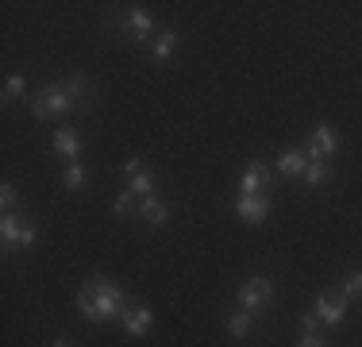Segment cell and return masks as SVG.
Wrapping results in <instances>:
<instances>
[{
	"label": "cell",
	"instance_id": "8fae6325",
	"mask_svg": "<svg viewBox=\"0 0 362 347\" xmlns=\"http://www.w3.org/2000/svg\"><path fill=\"white\" fill-rule=\"evenodd\" d=\"M54 151L62 154L66 162L81 159V139H77V127H58V132H54Z\"/></svg>",
	"mask_w": 362,
	"mask_h": 347
},
{
	"label": "cell",
	"instance_id": "4fadbf2b",
	"mask_svg": "<svg viewBox=\"0 0 362 347\" xmlns=\"http://www.w3.org/2000/svg\"><path fill=\"white\" fill-rule=\"evenodd\" d=\"M139 216H143L146 224H166L170 205L162 201V197H146V201H139Z\"/></svg>",
	"mask_w": 362,
	"mask_h": 347
},
{
	"label": "cell",
	"instance_id": "d4e9b609",
	"mask_svg": "<svg viewBox=\"0 0 362 347\" xmlns=\"http://www.w3.org/2000/svg\"><path fill=\"white\" fill-rule=\"evenodd\" d=\"M0 201H4V212H12V201H16V186H12V181L0 186Z\"/></svg>",
	"mask_w": 362,
	"mask_h": 347
},
{
	"label": "cell",
	"instance_id": "e0dca14e",
	"mask_svg": "<svg viewBox=\"0 0 362 347\" xmlns=\"http://www.w3.org/2000/svg\"><path fill=\"white\" fill-rule=\"evenodd\" d=\"M62 89L70 93V97H74L77 104H81V101H85V93L93 89V81H89V77H85V74H70V77H66V81H62Z\"/></svg>",
	"mask_w": 362,
	"mask_h": 347
},
{
	"label": "cell",
	"instance_id": "5bb4252c",
	"mask_svg": "<svg viewBox=\"0 0 362 347\" xmlns=\"http://www.w3.org/2000/svg\"><path fill=\"white\" fill-rule=\"evenodd\" d=\"M174 47H177V35L174 31H158V35H154V42H151L154 62H166V58L174 55Z\"/></svg>",
	"mask_w": 362,
	"mask_h": 347
},
{
	"label": "cell",
	"instance_id": "3957f363",
	"mask_svg": "<svg viewBox=\"0 0 362 347\" xmlns=\"http://www.w3.org/2000/svg\"><path fill=\"white\" fill-rule=\"evenodd\" d=\"M35 224L28 220L23 212H4V220H0V239H4V247H31L35 243Z\"/></svg>",
	"mask_w": 362,
	"mask_h": 347
},
{
	"label": "cell",
	"instance_id": "d6986e66",
	"mask_svg": "<svg viewBox=\"0 0 362 347\" xmlns=\"http://www.w3.org/2000/svg\"><path fill=\"white\" fill-rule=\"evenodd\" d=\"M85 178H89V174H85L81 162H70V166H66V174H62V186L74 193V189H81V186H85Z\"/></svg>",
	"mask_w": 362,
	"mask_h": 347
},
{
	"label": "cell",
	"instance_id": "8992f818",
	"mask_svg": "<svg viewBox=\"0 0 362 347\" xmlns=\"http://www.w3.org/2000/svg\"><path fill=\"white\" fill-rule=\"evenodd\" d=\"M235 212L243 216L247 224H262L266 216H270V197H266V193H239Z\"/></svg>",
	"mask_w": 362,
	"mask_h": 347
},
{
	"label": "cell",
	"instance_id": "603a6c76",
	"mask_svg": "<svg viewBox=\"0 0 362 347\" xmlns=\"http://www.w3.org/2000/svg\"><path fill=\"white\" fill-rule=\"evenodd\" d=\"M23 89H28V81H23V77H8V81H4V97H20Z\"/></svg>",
	"mask_w": 362,
	"mask_h": 347
},
{
	"label": "cell",
	"instance_id": "277c9868",
	"mask_svg": "<svg viewBox=\"0 0 362 347\" xmlns=\"http://www.w3.org/2000/svg\"><path fill=\"white\" fill-rule=\"evenodd\" d=\"M270 301H274V282L270 278H247V282L239 285V309L258 312L262 305H270Z\"/></svg>",
	"mask_w": 362,
	"mask_h": 347
},
{
	"label": "cell",
	"instance_id": "83f0119b",
	"mask_svg": "<svg viewBox=\"0 0 362 347\" xmlns=\"http://www.w3.org/2000/svg\"><path fill=\"white\" fill-rule=\"evenodd\" d=\"M54 347H70V343H66V340H58V343H54Z\"/></svg>",
	"mask_w": 362,
	"mask_h": 347
},
{
	"label": "cell",
	"instance_id": "9a60e30c",
	"mask_svg": "<svg viewBox=\"0 0 362 347\" xmlns=\"http://www.w3.org/2000/svg\"><path fill=\"white\" fill-rule=\"evenodd\" d=\"M127 189H132V193L139 197V201H146V197H154V174H151V170H139L132 181H127Z\"/></svg>",
	"mask_w": 362,
	"mask_h": 347
},
{
	"label": "cell",
	"instance_id": "ffe728a7",
	"mask_svg": "<svg viewBox=\"0 0 362 347\" xmlns=\"http://www.w3.org/2000/svg\"><path fill=\"white\" fill-rule=\"evenodd\" d=\"M327 162H308V170H305V181L308 186H320V181H327Z\"/></svg>",
	"mask_w": 362,
	"mask_h": 347
},
{
	"label": "cell",
	"instance_id": "30bf717a",
	"mask_svg": "<svg viewBox=\"0 0 362 347\" xmlns=\"http://www.w3.org/2000/svg\"><path fill=\"white\" fill-rule=\"evenodd\" d=\"M127 35H132L135 42H146L154 35V16L146 12V8H132V12H127Z\"/></svg>",
	"mask_w": 362,
	"mask_h": 347
},
{
	"label": "cell",
	"instance_id": "7402d4cb",
	"mask_svg": "<svg viewBox=\"0 0 362 347\" xmlns=\"http://www.w3.org/2000/svg\"><path fill=\"white\" fill-rule=\"evenodd\" d=\"M362 293V274H347V282H343V297H355Z\"/></svg>",
	"mask_w": 362,
	"mask_h": 347
},
{
	"label": "cell",
	"instance_id": "7c38bea8",
	"mask_svg": "<svg viewBox=\"0 0 362 347\" xmlns=\"http://www.w3.org/2000/svg\"><path fill=\"white\" fill-rule=\"evenodd\" d=\"M305 170H308V154H300L297 147H289L278 159V174H286V178H297V174H305Z\"/></svg>",
	"mask_w": 362,
	"mask_h": 347
},
{
	"label": "cell",
	"instance_id": "5b68a950",
	"mask_svg": "<svg viewBox=\"0 0 362 347\" xmlns=\"http://www.w3.org/2000/svg\"><path fill=\"white\" fill-rule=\"evenodd\" d=\"M335 151H339V132L320 124L313 132V139H308V162H324V159H332Z\"/></svg>",
	"mask_w": 362,
	"mask_h": 347
},
{
	"label": "cell",
	"instance_id": "484cf974",
	"mask_svg": "<svg viewBox=\"0 0 362 347\" xmlns=\"http://www.w3.org/2000/svg\"><path fill=\"white\" fill-rule=\"evenodd\" d=\"M139 170H143V159H139V154H132V159L124 162V174H127V178H135Z\"/></svg>",
	"mask_w": 362,
	"mask_h": 347
},
{
	"label": "cell",
	"instance_id": "52a82bcc",
	"mask_svg": "<svg viewBox=\"0 0 362 347\" xmlns=\"http://www.w3.org/2000/svg\"><path fill=\"white\" fill-rule=\"evenodd\" d=\"M316 317H320V324H327V328H335V324H343V320H347V297H343V293H339V297H327V293H324V297H316Z\"/></svg>",
	"mask_w": 362,
	"mask_h": 347
},
{
	"label": "cell",
	"instance_id": "ba28073f",
	"mask_svg": "<svg viewBox=\"0 0 362 347\" xmlns=\"http://www.w3.org/2000/svg\"><path fill=\"white\" fill-rule=\"evenodd\" d=\"M239 193H270V170H266V162H247Z\"/></svg>",
	"mask_w": 362,
	"mask_h": 347
},
{
	"label": "cell",
	"instance_id": "2e32d148",
	"mask_svg": "<svg viewBox=\"0 0 362 347\" xmlns=\"http://www.w3.org/2000/svg\"><path fill=\"white\" fill-rule=\"evenodd\" d=\"M251 317H255V312H247V309H235V312H231V317H228V332L243 340V336L251 332V324H255Z\"/></svg>",
	"mask_w": 362,
	"mask_h": 347
},
{
	"label": "cell",
	"instance_id": "44dd1931",
	"mask_svg": "<svg viewBox=\"0 0 362 347\" xmlns=\"http://www.w3.org/2000/svg\"><path fill=\"white\" fill-rule=\"evenodd\" d=\"M132 205H135V193H132V189H124V193L116 197V205H112V212L127 216V212H132Z\"/></svg>",
	"mask_w": 362,
	"mask_h": 347
},
{
	"label": "cell",
	"instance_id": "cb8c5ba5",
	"mask_svg": "<svg viewBox=\"0 0 362 347\" xmlns=\"http://www.w3.org/2000/svg\"><path fill=\"white\" fill-rule=\"evenodd\" d=\"M300 332H320V317L316 312H300Z\"/></svg>",
	"mask_w": 362,
	"mask_h": 347
},
{
	"label": "cell",
	"instance_id": "6da1fadb",
	"mask_svg": "<svg viewBox=\"0 0 362 347\" xmlns=\"http://www.w3.org/2000/svg\"><path fill=\"white\" fill-rule=\"evenodd\" d=\"M85 285L93 290V301H97V312H100V320H119L127 309H132V301H127V293L119 290L116 282H108L105 274L89 278Z\"/></svg>",
	"mask_w": 362,
	"mask_h": 347
},
{
	"label": "cell",
	"instance_id": "4316f807",
	"mask_svg": "<svg viewBox=\"0 0 362 347\" xmlns=\"http://www.w3.org/2000/svg\"><path fill=\"white\" fill-rule=\"evenodd\" d=\"M300 347H327V343L320 340V332H305L300 336Z\"/></svg>",
	"mask_w": 362,
	"mask_h": 347
},
{
	"label": "cell",
	"instance_id": "7a4b0ae2",
	"mask_svg": "<svg viewBox=\"0 0 362 347\" xmlns=\"http://www.w3.org/2000/svg\"><path fill=\"white\" fill-rule=\"evenodd\" d=\"M81 104H77L70 93L62 89V85H47V89L39 93L35 101H31V116L47 120V116H66V112H77Z\"/></svg>",
	"mask_w": 362,
	"mask_h": 347
},
{
	"label": "cell",
	"instance_id": "ac0fdd59",
	"mask_svg": "<svg viewBox=\"0 0 362 347\" xmlns=\"http://www.w3.org/2000/svg\"><path fill=\"white\" fill-rule=\"evenodd\" d=\"M77 309H81L85 320H100L97 301H93V290H89V285H81V290H77Z\"/></svg>",
	"mask_w": 362,
	"mask_h": 347
},
{
	"label": "cell",
	"instance_id": "9c48e42d",
	"mask_svg": "<svg viewBox=\"0 0 362 347\" xmlns=\"http://www.w3.org/2000/svg\"><path fill=\"white\" fill-rule=\"evenodd\" d=\"M119 324H124V332H132V336H146L151 324H154V312L146 305H132L124 317H119Z\"/></svg>",
	"mask_w": 362,
	"mask_h": 347
}]
</instances>
